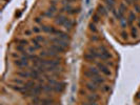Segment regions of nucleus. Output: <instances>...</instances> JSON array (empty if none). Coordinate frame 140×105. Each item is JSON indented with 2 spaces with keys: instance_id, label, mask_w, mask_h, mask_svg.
<instances>
[{
  "instance_id": "bb28decb",
  "label": "nucleus",
  "mask_w": 140,
  "mask_h": 105,
  "mask_svg": "<svg viewBox=\"0 0 140 105\" xmlns=\"http://www.w3.org/2000/svg\"><path fill=\"white\" fill-rule=\"evenodd\" d=\"M121 36H122V38H123V39H127V33L122 32V33H121Z\"/></svg>"
},
{
  "instance_id": "412c9836",
  "label": "nucleus",
  "mask_w": 140,
  "mask_h": 105,
  "mask_svg": "<svg viewBox=\"0 0 140 105\" xmlns=\"http://www.w3.org/2000/svg\"><path fill=\"white\" fill-rule=\"evenodd\" d=\"M32 30H33V33L34 34H39L40 32H41V28H40V26H38V25H36V26H34V28L32 29Z\"/></svg>"
},
{
  "instance_id": "6ab92c4d",
  "label": "nucleus",
  "mask_w": 140,
  "mask_h": 105,
  "mask_svg": "<svg viewBox=\"0 0 140 105\" xmlns=\"http://www.w3.org/2000/svg\"><path fill=\"white\" fill-rule=\"evenodd\" d=\"M98 10V15H106V9L104 6H99Z\"/></svg>"
},
{
  "instance_id": "0eeeda50",
  "label": "nucleus",
  "mask_w": 140,
  "mask_h": 105,
  "mask_svg": "<svg viewBox=\"0 0 140 105\" xmlns=\"http://www.w3.org/2000/svg\"><path fill=\"white\" fill-rule=\"evenodd\" d=\"M98 86H99V85L94 83L93 81H90V82H85V88H87L88 90H90L91 92H96L99 89Z\"/></svg>"
},
{
  "instance_id": "dca6fc26",
  "label": "nucleus",
  "mask_w": 140,
  "mask_h": 105,
  "mask_svg": "<svg viewBox=\"0 0 140 105\" xmlns=\"http://www.w3.org/2000/svg\"><path fill=\"white\" fill-rule=\"evenodd\" d=\"M114 0H105V5L107 7V10H113V7H114Z\"/></svg>"
},
{
  "instance_id": "9b49d317",
  "label": "nucleus",
  "mask_w": 140,
  "mask_h": 105,
  "mask_svg": "<svg viewBox=\"0 0 140 105\" xmlns=\"http://www.w3.org/2000/svg\"><path fill=\"white\" fill-rule=\"evenodd\" d=\"M17 76L23 78V79H28V80L32 79V74H31L29 69H23L21 72H17Z\"/></svg>"
},
{
  "instance_id": "c85d7f7f",
  "label": "nucleus",
  "mask_w": 140,
  "mask_h": 105,
  "mask_svg": "<svg viewBox=\"0 0 140 105\" xmlns=\"http://www.w3.org/2000/svg\"><path fill=\"white\" fill-rule=\"evenodd\" d=\"M88 105H99L98 102H88Z\"/></svg>"
},
{
  "instance_id": "ddd939ff",
  "label": "nucleus",
  "mask_w": 140,
  "mask_h": 105,
  "mask_svg": "<svg viewBox=\"0 0 140 105\" xmlns=\"http://www.w3.org/2000/svg\"><path fill=\"white\" fill-rule=\"evenodd\" d=\"M96 56L95 55H93V54H91V53H87L84 55V59L87 60L88 62H95V60H96Z\"/></svg>"
},
{
  "instance_id": "1a4fd4ad",
  "label": "nucleus",
  "mask_w": 140,
  "mask_h": 105,
  "mask_svg": "<svg viewBox=\"0 0 140 105\" xmlns=\"http://www.w3.org/2000/svg\"><path fill=\"white\" fill-rule=\"evenodd\" d=\"M46 48L52 49V50H54V52H56V53H64L65 49H67V48L62 47V46H60V45H57V44H54V43H51L49 46H46Z\"/></svg>"
},
{
  "instance_id": "39448f33",
  "label": "nucleus",
  "mask_w": 140,
  "mask_h": 105,
  "mask_svg": "<svg viewBox=\"0 0 140 105\" xmlns=\"http://www.w3.org/2000/svg\"><path fill=\"white\" fill-rule=\"evenodd\" d=\"M14 64L16 65L17 67L19 68H28L30 67V64H29V60H25L23 58H19V59H16L14 61Z\"/></svg>"
},
{
  "instance_id": "a878e982",
  "label": "nucleus",
  "mask_w": 140,
  "mask_h": 105,
  "mask_svg": "<svg viewBox=\"0 0 140 105\" xmlns=\"http://www.w3.org/2000/svg\"><path fill=\"white\" fill-rule=\"evenodd\" d=\"M99 15L98 14H95L94 15V17H93V19H94V23H96V22H98V20H99Z\"/></svg>"
},
{
  "instance_id": "f3484780",
  "label": "nucleus",
  "mask_w": 140,
  "mask_h": 105,
  "mask_svg": "<svg viewBox=\"0 0 140 105\" xmlns=\"http://www.w3.org/2000/svg\"><path fill=\"white\" fill-rule=\"evenodd\" d=\"M12 82H13L14 84H17V85H24L25 84V82L22 79H18V78H17V79H16V78H13Z\"/></svg>"
},
{
  "instance_id": "423d86ee",
  "label": "nucleus",
  "mask_w": 140,
  "mask_h": 105,
  "mask_svg": "<svg viewBox=\"0 0 140 105\" xmlns=\"http://www.w3.org/2000/svg\"><path fill=\"white\" fill-rule=\"evenodd\" d=\"M68 17H65L63 14H59V15H56L55 16V22L57 25H60V26H63L64 23L68 21Z\"/></svg>"
},
{
  "instance_id": "a211bd4d",
  "label": "nucleus",
  "mask_w": 140,
  "mask_h": 105,
  "mask_svg": "<svg viewBox=\"0 0 140 105\" xmlns=\"http://www.w3.org/2000/svg\"><path fill=\"white\" fill-rule=\"evenodd\" d=\"M18 42V44H21L23 46H29V41L28 40H25V39H19V40H17Z\"/></svg>"
},
{
  "instance_id": "aec40b11",
  "label": "nucleus",
  "mask_w": 140,
  "mask_h": 105,
  "mask_svg": "<svg viewBox=\"0 0 140 105\" xmlns=\"http://www.w3.org/2000/svg\"><path fill=\"white\" fill-rule=\"evenodd\" d=\"M100 89H101V91H102V92H106V91L110 90V86H108V85L103 84V85H101Z\"/></svg>"
},
{
  "instance_id": "4be33fe9",
  "label": "nucleus",
  "mask_w": 140,
  "mask_h": 105,
  "mask_svg": "<svg viewBox=\"0 0 140 105\" xmlns=\"http://www.w3.org/2000/svg\"><path fill=\"white\" fill-rule=\"evenodd\" d=\"M90 30H92L93 33H96V32H97V29H96L95 23H91V24H90Z\"/></svg>"
},
{
  "instance_id": "c756f323",
  "label": "nucleus",
  "mask_w": 140,
  "mask_h": 105,
  "mask_svg": "<svg viewBox=\"0 0 140 105\" xmlns=\"http://www.w3.org/2000/svg\"><path fill=\"white\" fill-rule=\"evenodd\" d=\"M138 28L140 29V19H139V20H138Z\"/></svg>"
},
{
  "instance_id": "4468645a",
  "label": "nucleus",
  "mask_w": 140,
  "mask_h": 105,
  "mask_svg": "<svg viewBox=\"0 0 140 105\" xmlns=\"http://www.w3.org/2000/svg\"><path fill=\"white\" fill-rule=\"evenodd\" d=\"M127 19H129V20H127V24H132L133 21L136 20V15H135L134 12H131L130 15H129V18H127Z\"/></svg>"
},
{
  "instance_id": "f257e3e1",
  "label": "nucleus",
  "mask_w": 140,
  "mask_h": 105,
  "mask_svg": "<svg viewBox=\"0 0 140 105\" xmlns=\"http://www.w3.org/2000/svg\"><path fill=\"white\" fill-rule=\"evenodd\" d=\"M80 12V7H76L72 4H68V5H63V7H61L59 10V13L60 14H68V15H77L79 14Z\"/></svg>"
},
{
  "instance_id": "6e6552de",
  "label": "nucleus",
  "mask_w": 140,
  "mask_h": 105,
  "mask_svg": "<svg viewBox=\"0 0 140 105\" xmlns=\"http://www.w3.org/2000/svg\"><path fill=\"white\" fill-rule=\"evenodd\" d=\"M55 36L59 37L60 39H63V40H65V41H69V42L71 41V37H70V35L68 33L63 32V30H58V29H57V32L55 34Z\"/></svg>"
},
{
  "instance_id": "7c9ffc66",
  "label": "nucleus",
  "mask_w": 140,
  "mask_h": 105,
  "mask_svg": "<svg viewBox=\"0 0 140 105\" xmlns=\"http://www.w3.org/2000/svg\"><path fill=\"white\" fill-rule=\"evenodd\" d=\"M81 105H88V102H85V103H82Z\"/></svg>"
},
{
  "instance_id": "cd10ccee",
  "label": "nucleus",
  "mask_w": 140,
  "mask_h": 105,
  "mask_svg": "<svg viewBox=\"0 0 140 105\" xmlns=\"http://www.w3.org/2000/svg\"><path fill=\"white\" fill-rule=\"evenodd\" d=\"M135 10H136V12H137V13H140V5L136 4V5H135Z\"/></svg>"
},
{
  "instance_id": "393cba45",
  "label": "nucleus",
  "mask_w": 140,
  "mask_h": 105,
  "mask_svg": "<svg viewBox=\"0 0 140 105\" xmlns=\"http://www.w3.org/2000/svg\"><path fill=\"white\" fill-rule=\"evenodd\" d=\"M32 34H33V30H24V35H25V36H31Z\"/></svg>"
},
{
  "instance_id": "2eb2a0df",
  "label": "nucleus",
  "mask_w": 140,
  "mask_h": 105,
  "mask_svg": "<svg viewBox=\"0 0 140 105\" xmlns=\"http://www.w3.org/2000/svg\"><path fill=\"white\" fill-rule=\"evenodd\" d=\"M41 16L45 17V18H51V17H55V14H54L53 12H51L50 10H48V11H45L44 13H42Z\"/></svg>"
},
{
  "instance_id": "f03ea898",
  "label": "nucleus",
  "mask_w": 140,
  "mask_h": 105,
  "mask_svg": "<svg viewBox=\"0 0 140 105\" xmlns=\"http://www.w3.org/2000/svg\"><path fill=\"white\" fill-rule=\"evenodd\" d=\"M39 56L41 58H48V59H59V53H56L49 48H46V50H41Z\"/></svg>"
},
{
  "instance_id": "20e7f679",
  "label": "nucleus",
  "mask_w": 140,
  "mask_h": 105,
  "mask_svg": "<svg viewBox=\"0 0 140 105\" xmlns=\"http://www.w3.org/2000/svg\"><path fill=\"white\" fill-rule=\"evenodd\" d=\"M96 64H97V68L99 69V72L101 74H103L105 76H111V71L107 65H105L104 63H100V62H97Z\"/></svg>"
},
{
  "instance_id": "f8f14e48",
  "label": "nucleus",
  "mask_w": 140,
  "mask_h": 105,
  "mask_svg": "<svg viewBox=\"0 0 140 105\" xmlns=\"http://www.w3.org/2000/svg\"><path fill=\"white\" fill-rule=\"evenodd\" d=\"M35 39L39 42V43H41V44H48V43H50V40L48 38H45L44 36H41V35H38V36H36L35 37Z\"/></svg>"
},
{
  "instance_id": "5701e85b",
  "label": "nucleus",
  "mask_w": 140,
  "mask_h": 105,
  "mask_svg": "<svg viewBox=\"0 0 140 105\" xmlns=\"http://www.w3.org/2000/svg\"><path fill=\"white\" fill-rule=\"evenodd\" d=\"M132 37L133 38H137V30L136 29H132Z\"/></svg>"
},
{
  "instance_id": "7ed1b4c3",
  "label": "nucleus",
  "mask_w": 140,
  "mask_h": 105,
  "mask_svg": "<svg viewBox=\"0 0 140 105\" xmlns=\"http://www.w3.org/2000/svg\"><path fill=\"white\" fill-rule=\"evenodd\" d=\"M49 40H50V43H54V44L60 45V46H62V47H64V48H68L69 44H70L69 41H65V40H63V39H60L59 37H57V36L50 37Z\"/></svg>"
},
{
  "instance_id": "9d476101",
  "label": "nucleus",
  "mask_w": 140,
  "mask_h": 105,
  "mask_svg": "<svg viewBox=\"0 0 140 105\" xmlns=\"http://www.w3.org/2000/svg\"><path fill=\"white\" fill-rule=\"evenodd\" d=\"M83 96H85V98L88 99V102H98L99 99H100V96H98L96 92H92V94H90V95L84 94Z\"/></svg>"
},
{
  "instance_id": "b1692460",
  "label": "nucleus",
  "mask_w": 140,
  "mask_h": 105,
  "mask_svg": "<svg viewBox=\"0 0 140 105\" xmlns=\"http://www.w3.org/2000/svg\"><path fill=\"white\" fill-rule=\"evenodd\" d=\"M35 22H36L37 24H42V18L36 17V18H35Z\"/></svg>"
}]
</instances>
